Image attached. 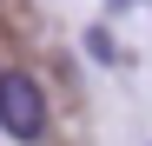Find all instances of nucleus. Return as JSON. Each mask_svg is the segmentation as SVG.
Masks as SVG:
<instances>
[{"instance_id": "1", "label": "nucleus", "mask_w": 152, "mask_h": 146, "mask_svg": "<svg viewBox=\"0 0 152 146\" xmlns=\"http://www.w3.org/2000/svg\"><path fill=\"white\" fill-rule=\"evenodd\" d=\"M0 133L20 146H33L46 133V93L27 66H0Z\"/></svg>"}, {"instance_id": "2", "label": "nucleus", "mask_w": 152, "mask_h": 146, "mask_svg": "<svg viewBox=\"0 0 152 146\" xmlns=\"http://www.w3.org/2000/svg\"><path fill=\"white\" fill-rule=\"evenodd\" d=\"M119 7H126V0H119Z\"/></svg>"}]
</instances>
